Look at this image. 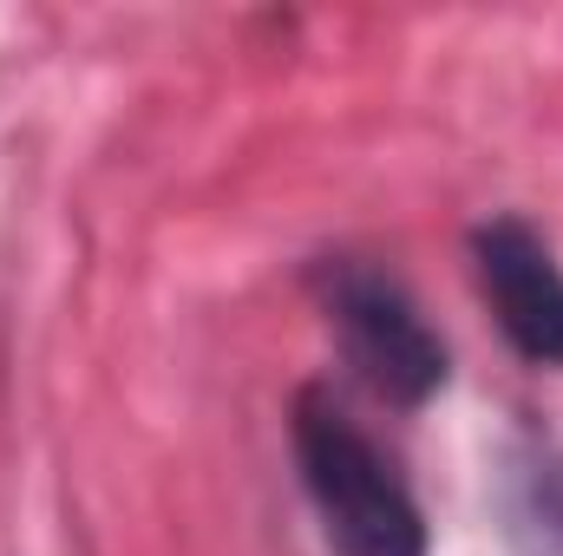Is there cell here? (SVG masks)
I'll return each mask as SVG.
<instances>
[{
	"label": "cell",
	"mask_w": 563,
	"mask_h": 556,
	"mask_svg": "<svg viewBox=\"0 0 563 556\" xmlns=\"http://www.w3.org/2000/svg\"><path fill=\"white\" fill-rule=\"evenodd\" d=\"M295 452L341 556H426V524L407 485L347 413H334L328 400H301Z\"/></svg>",
	"instance_id": "obj_1"
},
{
	"label": "cell",
	"mask_w": 563,
	"mask_h": 556,
	"mask_svg": "<svg viewBox=\"0 0 563 556\" xmlns=\"http://www.w3.org/2000/svg\"><path fill=\"white\" fill-rule=\"evenodd\" d=\"M334 327L354 354V367L387 393V400H426L445 380V347L432 341L413 301L394 281L367 276V269H341L334 276Z\"/></svg>",
	"instance_id": "obj_2"
},
{
	"label": "cell",
	"mask_w": 563,
	"mask_h": 556,
	"mask_svg": "<svg viewBox=\"0 0 563 556\" xmlns=\"http://www.w3.org/2000/svg\"><path fill=\"white\" fill-rule=\"evenodd\" d=\"M478 281H485L511 347L538 367H563V269L525 223L478 230Z\"/></svg>",
	"instance_id": "obj_3"
}]
</instances>
